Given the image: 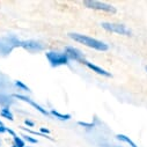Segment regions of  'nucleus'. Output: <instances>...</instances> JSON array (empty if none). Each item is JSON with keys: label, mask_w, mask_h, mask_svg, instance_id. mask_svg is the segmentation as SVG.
Segmentation results:
<instances>
[{"label": "nucleus", "mask_w": 147, "mask_h": 147, "mask_svg": "<svg viewBox=\"0 0 147 147\" xmlns=\"http://www.w3.org/2000/svg\"><path fill=\"white\" fill-rule=\"evenodd\" d=\"M67 36L73 40L77 43H80L87 48H90V49H94L96 51H101V52H104V51H108L109 50V45L97 38H94V37H90V36H87V35H84V34H80V32H68Z\"/></svg>", "instance_id": "f257e3e1"}, {"label": "nucleus", "mask_w": 147, "mask_h": 147, "mask_svg": "<svg viewBox=\"0 0 147 147\" xmlns=\"http://www.w3.org/2000/svg\"><path fill=\"white\" fill-rule=\"evenodd\" d=\"M45 57L51 67H60L69 64V59L66 53L63 51H45Z\"/></svg>", "instance_id": "f03ea898"}, {"label": "nucleus", "mask_w": 147, "mask_h": 147, "mask_svg": "<svg viewBox=\"0 0 147 147\" xmlns=\"http://www.w3.org/2000/svg\"><path fill=\"white\" fill-rule=\"evenodd\" d=\"M101 27L111 34H117V35H122V36H132V30L126 27L123 23H116V22H102Z\"/></svg>", "instance_id": "7ed1b4c3"}, {"label": "nucleus", "mask_w": 147, "mask_h": 147, "mask_svg": "<svg viewBox=\"0 0 147 147\" xmlns=\"http://www.w3.org/2000/svg\"><path fill=\"white\" fill-rule=\"evenodd\" d=\"M82 4L85 7L89 8V9L98 11V12H104V13H109V14H115L117 12V8L115 6L103 3V1H97V0H85Z\"/></svg>", "instance_id": "20e7f679"}, {"label": "nucleus", "mask_w": 147, "mask_h": 147, "mask_svg": "<svg viewBox=\"0 0 147 147\" xmlns=\"http://www.w3.org/2000/svg\"><path fill=\"white\" fill-rule=\"evenodd\" d=\"M20 48L24 49L26 51L30 52V53H36V52H41L45 50V44L41 41H36V40H24V41H20L19 44Z\"/></svg>", "instance_id": "39448f33"}, {"label": "nucleus", "mask_w": 147, "mask_h": 147, "mask_svg": "<svg viewBox=\"0 0 147 147\" xmlns=\"http://www.w3.org/2000/svg\"><path fill=\"white\" fill-rule=\"evenodd\" d=\"M64 52L66 53V56L68 57L69 60L77 61V63H80V64H85L87 61L85 53L80 49H78V48L67 45V47L64 48Z\"/></svg>", "instance_id": "423d86ee"}, {"label": "nucleus", "mask_w": 147, "mask_h": 147, "mask_svg": "<svg viewBox=\"0 0 147 147\" xmlns=\"http://www.w3.org/2000/svg\"><path fill=\"white\" fill-rule=\"evenodd\" d=\"M12 96H13L14 98H16V100H20V101H23V102H26V103L30 104L32 108H35L38 113H41V114H42V115H44V116H49V115H50V113L48 111L47 109H44V108H43L42 105H40L37 102H35L34 100H31L30 97H28V96H26V95H21V94H13Z\"/></svg>", "instance_id": "0eeeda50"}, {"label": "nucleus", "mask_w": 147, "mask_h": 147, "mask_svg": "<svg viewBox=\"0 0 147 147\" xmlns=\"http://www.w3.org/2000/svg\"><path fill=\"white\" fill-rule=\"evenodd\" d=\"M86 67H88L90 71H93V72H95L96 74H98V76H102V77H105V78H113V74L110 72H108L107 69H104V68H102V67H100L98 65H96V64H93V63H90V61H86L85 64H84Z\"/></svg>", "instance_id": "6e6552de"}, {"label": "nucleus", "mask_w": 147, "mask_h": 147, "mask_svg": "<svg viewBox=\"0 0 147 147\" xmlns=\"http://www.w3.org/2000/svg\"><path fill=\"white\" fill-rule=\"evenodd\" d=\"M50 115H52L55 118H57L58 121H61V122H66V121H69L72 118V116L69 114H61L59 113L58 110H55V109H51L50 110Z\"/></svg>", "instance_id": "1a4fd4ad"}, {"label": "nucleus", "mask_w": 147, "mask_h": 147, "mask_svg": "<svg viewBox=\"0 0 147 147\" xmlns=\"http://www.w3.org/2000/svg\"><path fill=\"white\" fill-rule=\"evenodd\" d=\"M116 139L119 140V141H122V142L127 144L130 147H139V146L136 145V142H134L132 139H130V137H127V136H125V134H123V133H118V134H116Z\"/></svg>", "instance_id": "9d476101"}, {"label": "nucleus", "mask_w": 147, "mask_h": 147, "mask_svg": "<svg viewBox=\"0 0 147 147\" xmlns=\"http://www.w3.org/2000/svg\"><path fill=\"white\" fill-rule=\"evenodd\" d=\"M0 115H1V117L6 118V119H8L11 122L14 121V115H13V113L11 111V109L8 107H5V108L3 107V109L0 110Z\"/></svg>", "instance_id": "9b49d317"}, {"label": "nucleus", "mask_w": 147, "mask_h": 147, "mask_svg": "<svg viewBox=\"0 0 147 147\" xmlns=\"http://www.w3.org/2000/svg\"><path fill=\"white\" fill-rule=\"evenodd\" d=\"M13 147H26V141L16 134L13 137Z\"/></svg>", "instance_id": "f8f14e48"}, {"label": "nucleus", "mask_w": 147, "mask_h": 147, "mask_svg": "<svg viewBox=\"0 0 147 147\" xmlns=\"http://www.w3.org/2000/svg\"><path fill=\"white\" fill-rule=\"evenodd\" d=\"M14 84H15V86H16L20 90H22V92H28V93H30V92H31V90H30V88H29L26 84H23L22 81H20V80H16Z\"/></svg>", "instance_id": "ddd939ff"}, {"label": "nucleus", "mask_w": 147, "mask_h": 147, "mask_svg": "<svg viewBox=\"0 0 147 147\" xmlns=\"http://www.w3.org/2000/svg\"><path fill=\"white\" fill-rule=\"evenodd\" d=\"M20 137H22V139H23L24 141L29 142V144H37V142H38V140H37V139L34 138V137H32V136H30V134H21Z\"/></svg>", "instance_id": "4468645a"}, {"label": "nucleus", "mask_w": 147, "mask_h": 147, "mask_svg": "<svg viewBox=\"0 0 147 147\" xmlns=\"http://www.w3.org/2000/svg\"><path fill=\"white\" fill-rule=\"evenodd\" d=\"M78 125L79 126H82V127H86V129H94L96 126L95 123H87V122H82V121H79L78 122Z\"/></svg>", "instance_id": "2eb2a0df"}, {"label": "nucleus", "mask_w": 147, "mask_h": 147, "mask_svg": "<svg viewBox=\"0 0 147 147\" xmlns=\"http://www.w3.org/2000/svg\"><path fill=\"white\" fill-rule=\"evenodd\" d=\"M40 132L45 134V136H50V130L47 129V127H40Z\"/></svg>", "instance_id": "dca6fc26"}, {"label": "nucleus", "mask_w": 147, "mask_h": 147, "mask_svg": "<svg viewBox=\"0 0 147 147\" xmlns=\"http://www.w3.org/2000/svg\"><path fill=\"white\" fill-rule=\"evenodd\" d=\"M24 124H26L27 126H29V127H34V126H35V123H34L32 121H30V119H26V121H24Z\"/></svg>", "instance_id": "f3484780"}, {"label": "nucleus", "mask_w": 147, "mask_h": 147, "mask_svg": "<svg viewBox=\"0 0 147 147\" xmlns=\"http://www.w3.org/2000/svg\"><path fill=\"white\" fill-rule=\"evenodd\" d=\"M6 132H8L9 134H12V137H14V136H16V133L12 130V129H9V127H6Z\"/></svg>", "instance_id": "a211bd4d"}, {"label": "nucleus", "mask_w": 147, "mask_h": 147, "mask_svg": "<svg viewBox=\"0 0 147 147\" xmlns=\"http://www.w3.org/2000/svg\"><path fill=\"white\" fill-rule=\"evenodd\" d=\"M6 132V126H0V133H5Z\"/></svg>", "instance_id": "6ab92c4d"}, {"label": "nucleus", "mask_w": 147, "mask_h": 147, "mask_svg": "<svg viewBox=\"0 0 147 147\" xmlns=\"http://www.w3.org/2000/svg\"><path fill=\"white\" fill-rule=\"evenodd\" d=\"M0 126H5V125L3 124V122H1V121H0Z\"/></svg>", "instance_id": "aec40b11"}, {"label": "nucleus", "mask_w": 147, "mask_h": 147, "mask_svg": "<svg viewBox=\"0 0 147 147\" xmlns=\"http://www.w3.org/2000/svg\"><path fill=\"white\" fill-rule=\"evenodd\" d=\"M145 69H146V72H147V65H146V66H145Z\"/></svg>", "instance_id": "412c9836"}, {"label": "nucleus", "mask_w": 147, "mask_h": 147, "mask_svg": "<svg viewBox=\"0 0 147 147\" xmlns=\"http://www.w3.org/2000/svg\"><path fill=\"white\" fill-rule=\"evenodd\" d=\"M26 147H31V146H26Z\"/></svg>", "instance_id": "4be33fe9"}]
</instances>
